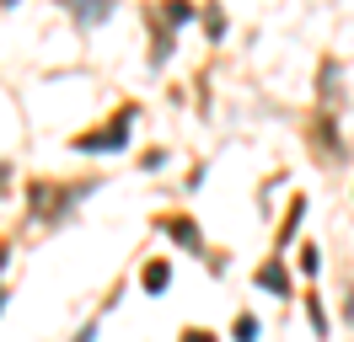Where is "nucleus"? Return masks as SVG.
Wrapping results in <instances>:
<instances>
[{"label": "nucleus", "mask_w": 354, "mask_h": 342, "mask_svg": "<svg viewBox=\"0 0 354 342\" xmlns=\"http://www.w3.org/2000/svg\"><path fill=\"white\" fill-rule=\"evenodd\" d=\"M118 145H124V128H113L102 139H81V150H118Z\"/></svg>", "instance_id": "f257e3e1"}, {"label": "nucleus", "mask_w": 354, "mask_h": 342, "mask_svg": "<svg viewBox=\"0 0 354 342\" xmlns=\"http://www.w3.org/2000/svg\"><path fill=\"white\" fill-rule=\"evenodd\" d=\"M258 283H268V289L279 294V289H285V273H279V268H263V273H258Z\"/></svg>", "instance_id": "f03ea898"}, {"label": "nucleus", "mask_w": 354, "mask_h": 342, "mask_svg": "<svg viewBox=\"0 0 354 342\" xmlns=\"http://www.w3.org/2000/svg\"><path fill=\"white\" fill-rule=\"evenodd\" d=\"M252 337H258V321L242 316V321H236V342H252Z\"/></svg>", "instance_id": "7ed1b4c3"}, {"label": "nucleus", "mask_w": 354, "mask_h": 342, "mask_svg": "<svg viewBox=\"0 0 354 342\" xmlns=\"http://www.w3.org/2000/svg\"><path fill=\"white\" fill-rule=\"evenodd\" d=\"M188 342H209V337H204V332H188Z\"/></svg>", "instance_id": "20e7f679"}, {"label": "nucleus", "mask_w": 354, "mask_h": 342, "mask_svg": "<svg viewBox=\"0 0 354 342\" xmlns=\"http://www.w3.org/2000/svg\"><path fill=\"white\" fill-rule=\"evenodd\" d=\"M0 262H6V252H0Z\"/></svg>", "instance_id": "39448f33"}]
</instances>
